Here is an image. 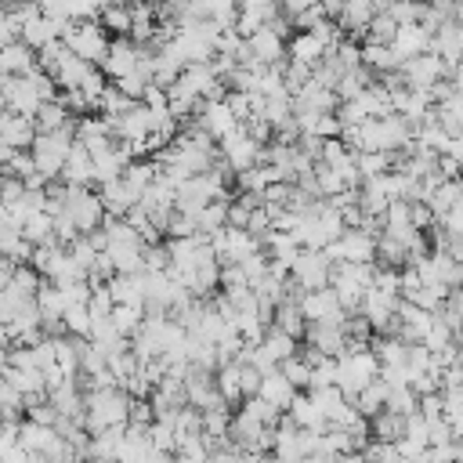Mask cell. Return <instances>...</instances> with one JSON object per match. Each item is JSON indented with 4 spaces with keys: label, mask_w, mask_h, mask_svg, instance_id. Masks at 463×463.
<instances>
[{
    "label": "cell",
    "mask_w": 463,
    "mask_h": 463,
    "mask_svg": "<svg viewBox=\"0 0 463 463\" xmlns=\"http://www.w3.org/2000/svg\"><path fill=\"white\" fill-rule=\"evenodd\" d=\"M376 369H380V362H376V354H373L369 344L365 347H347V351L336 354V376H333V383L340 387L344 398H354L376 376Z\"/></svg>",
    "instance_id": "6da1fadb"
},
{
    "label": "cell",
    "mask_w": 463,
    "mask_h": 463,
    "mask_svg": "<svg viewBox=\"0 0 463 463\" xmlns=\"http://www.w3.org/2000/svg\"><path fill=\"white\" fill-rule=\"evenodd\" d=\"M61 43L76 54V58H87V61H101L105 47H109V36L105 29L94 22V18H76V22H65L61 29Z\"/></svg>",
    "instance_id": "7a4b0ae2"
},
{
    "label": "cell",
    "mask_w": 463,
    "mask_h": 463,
    "mask_svg": "<svg viewBox=\"0 0 463 463\" xmlns=\"http://www.w3.org/2000/svg\"><path fill=\"white\" fill-rule=\"evenodd\" d=\"M210 250H213V257H217V264H242L253 250H260V242L246 232V228H232V224H224V228H217L210 239Z\"/></svg>",
    "instance_id": "3957f363"
},
{
    "label": "cell",
    "mask_w": 463,
    "mask_h": 463,
    "mask_svg": "<svg viewBox=\"0 0 463 463\" xmlns=\"http://www.w3.org/2000/svg\"><path fill=\"white\" fill-rule=\"evenodd\" d=\"M322 253L333 260H373L376 257V235H369L365 228H344L336 239H329L322 246Z\"/></svg>",
    "instance_id": "277c9868"
},
{
    "label": "cell",
    "mask_w": 463,
    "mask_h": 463,
    "mask_svg": "<svg viewBox=\"0 0 463 463\" xmlns=\"http://www.w3.org/2000/svg\"><path fill=\"white\" fill-rule=\"evenodd\" d=\"M65 213L72 217L76 232H90V228L101 224L105 206H101L98 192H90V188H83V184H65Z\"/></svg>",
    "instance_id": "5b68a950"
},
{
    "label": "cell",
    "mask_w": 463,
    "mask_h": 463,
    "mask_svg": "<svg viewBox=\"0 0 463 463\" xmlns=\"http://www.w3.org/2000/svg\"><path fill=\"white\" fill-rule=\"evenodd\" d=\"M329 257L322 250H307L300 246L289 260V279L300 286V289H318V286H329Z\"/></svg>",
    "instance_id": "8992f818"
},
{
    "label": "cell",
    "mask_w": 463,
    "mask_h": 463,
    "mask_svg": "<svg viewBox=\"0 0 463 463\" xmlns=\"http://www.w3.org/2000/svg\"><path fill=\"white\" fill-rule=\"evenodd\" d=\"M217 156L224 159V166L232 170V174H239V170H246V166H253L257 159H260V145L242 130V123L235 127V130H228L224 137H217Z\"/></svg>",
    "instance_id": "52a82bcc"
},
{
    "label": "cell",
    "mask_w": 463,
    "mask_h": 463,
    "mask_svg": "<svg viewBox=\"0 0 463 463\" xmlns=\"http://www.w3.org/2000/svg\"><path fill=\"white\" fill-rule=\"evenodd\" d=\"M297 304H300V315H304V322H344V318H347V311L340 307V300H336L333 286L304 289Z\"/></svg>",
    "instance_id": "ba28073f"
},
{
    "label": "cell",
    "mask_w": 463,
    "mask_h": 463,
    "mask_svg": "<svg viewBox=\"0 0 463 463\" xmlns=\"http://www.w3.org/2000/svg\"><path fill=\"white\" fill-rule=\"evenodd\" d=\"M398 72H402L405 87H412V90H427L430 83H438V80L445 76V61H441L434 51H420V54L405 58V61L398 65Z\"/></svg>",
    "instance_id": "9c48e42d"
},
{
    "label": "cell",
    "mask_w": 463,
    "mask_h": 463,
    "mask_svg": "<svg viewBox=\"0 0 463 463\" xmlns=\"http://www.w3.org/2000/svg\"><path fill=\"white\" fill-rule=\"evenodd\" d=\"M192 116H195V127H199L206 137H213V141L239 127V119L232 116V109L224 105V98H206V101H199Z\"/></svg>",
    "instance_id": "30bf717a"
},
{
    "label": "cell",
    "mask_w": 463,
    "mask_h": 463,
    "mask_svg": "<svg viewBox=\"0 0 463 463\" xmlns=\"http://www.w3.org/2000/svg\"><path fill=\"white\" fill-rule=\"evenodd\" d=\"M137 54H141V47L130 36H116V40H109L98 69L105 72V80H116V76H123V72H130L137 65Z\"/></svg>",
    "instance_id": "8fae6325"
},
{
    "label": "cell",
    "mask_w": 463,
    "mask_h": 463,
    "mask_svg": "<svg viewBox=\"0 0 463 463\" xmlns=\"http://www.w3.org/2000/svg\"><path fill=\"white\" fill-rule=\"evenodd\" d=\"M242 43H246V54H250L253 65H271V61H279L286 54V40L279 33H271L268 25L253 29L250 36H242Z\"/></svg>",
    "instance_id": "7c38bea8"
},
{
    "label": "cell",
    "mask_w": 463,
    "mask_h": 463,
    "mask_svg": "<svg viewBox=\"0 0 463 463\" xmlns=\"http://www.w3.org/2000/svg\"><path fill=\"white\" fill-rule=\"evenodd\" d=\"M40 90L33 87L29 76H11L7 80V90H4V109L7 112H18V116H36L40 109Z\"/></svg>",
    "instance_id": "4fadbf2b"
},
{
    "label": "cell",
    "mask_w": 463,
    "mask_h": 463,
    "mask_svg": "<svg viewBox=\"0 0 463 463\" xmlns=\"http://www.w3.org/2000/svg\"><path fill=\"white\" fill-rule=\"evenodd\" d=\"M387 47L394 51V58H398V65H402L405 58H412V54H420V51H430V33H427L420 22H409V25H398V29H394V36H391Z\"/></svg>",
    "instance_id": "5bb4252c"
},
{
    "label": "cell",
    "mask_w": 463,
    "mask_h": 463,
    "mask_svg": "<svg viewBox=\"0 0 463 463\" xmlns=\"http://www.w3.org/2000/svg\"><path fill=\"white\" fill-rule=\"evenodd\" d=\"M304 329H307V344L322 354H340L347 347L344 322H304Z\"/></svg>",
    "instance_id": "9a60e30c"
},
{
    "label": "cell",
    "mask_w": 463,
    "mask_h": 463,
    "mask_svg": "<svg viewBox=\"0 0 463 463\" xmlns=\"http://www.w3.org/2000/svg\"><path fill=\"white\" fill-rule=\"evenodd\" d=\"M61 29H65L61 18H51V14L40 11L36 18H29V22L18 29V40L36 51V47H43V43H51V40H61Z\"/></svg>",
    "instance_id": "2e32d148"
},
{
    "label": "cell",
    "mask_w": 463,
    "mask_h": 463,
    "mask_svg": "<svg viewBox=\"0 0 463 463\" xmlns=\"http://www.w3.org/2000/svg\"><path fill=\"white\" fill-rule=\"evenodd\" d=\"M58 177H61L65 184H83V188H90V184H94V166H90V152H87V148H83L80 141H72V148H69V156H65V163H61Z\"/></svg>",
    "instance_id": "e0dca14e"
},
{
    "label": "cell",
    "mask_w": 463,
    "mask_h": 463,
    "mask_svg": "<svg viewBox=\"0 0 463 463\" xmlns=\"http://www.w3.org/2000/svg\"><path fill=\"white\" fill-rule=\"evenodd\" d=\"M98 199H101V206H105V213H112V217H123L134 203H137V192L123 181V177H116V181H105L101 188H98Z\"/></svg>",
    "instance_id": "ac0fdd59"
},
{
    "label": "cell",
    "mask_w": 463,
    "mask_h": 463,
    "mask_svg": "<svg viewBox=\"0 0 463 463\" xmlns=\"http://www.w3.org/2000/svg\"><path fill=\"white\" fill-rule=\"evenodd\" d=\"M36 127H33V116H18V112H4L0 116V145L7 148H29Z\"/></svg>",
    "instance_id": "d6986e66"
},
{
    "label": "cell",
    "mask_w": 463,
    "mask_h": 463,
    "mask_svg": "<svg viewBox=\"0 0 463 463\" xmlns=\"http://www.w3.org/2000/svg\"><path fill=\"white\" fill-rule=\"evenodd\" d=\"M257 394L260 398H268L275 409H282L286 412V405H289V398L297 394V387L279 373V365L275 369H268V373H260V383H257Z\"/></svg>",
    "instance_id": "ffe728a7"
},
{
    "label": "cell",
    "mask_w": 463,
    "mask_h": 463,
    "mask_svg": "<svg viewBox=\"0 0 463 463\" xmlns=\"http://www.w3.org/2000/svg\"><path fill=\"white\" fill-rule=\"evenodd\" d=\"M33 65H36V51H33L29 43L11 40V43L0 47V72H7V76H25Z\"/></svg>",
    "instance_id": "44dd1931"
},
{
    "label": "cell",
    "mask_w": 463,
    "mask_h": 463,
    "mask_svg": "<svg viewBox=\"0 0 463 463\" xmlns=\"http://www.w3.org/2000/svg\"><path fill=\"white\" fill-rule=\"evenodd\" d=\"M33 300H36V307H40V322H54V318H61V311H65V293H61V286H54L51 279H40Z\"/></svg>",
    "instance_id": "7402d4cb"
},
{
    "label": "cell",
    "mask_w": 463,
    "mask_h": 463,
    "mask_svg": "<svg viewBox=\"0 0 463 463\" xmlns=\"http://www.w3.org/2000/svg\"><path fill=\"white\" fill-rule=\"evenodd\" d=\"M54 441V427H47V423H36V420H18V445L25 449V452H33V456H43V449Z\"/></svg>",
    "instance_id": "603a6c76"
},
{
    "label": "cell",
    "mask_w": 463,
    "mask_h": 463,
    "mask_svg": "<svg viewBox=\"0 0 463 463\" xmlns=\"http://www.w3.org/2000/svg\"><path fill=\"white\" fill-rule=\"evenodd\" d=\"M286 416H289L297 427H318V430L326 427V416H322V409L311 402V394H300V391L289 398V405H286Z\"/></svg>",
    "instance_id": "cb8c5ba5"
},
{
    "label": "cell",
    "mask_w": 463,
    "mask_h": 463,
    "mask_svg": "<svg viewBox=\"0 0 463 463\" xmlns=\"http://www.w3.org/2000/svg\"><path fill=\"white\" fill-rule=\"evenodd\" d=\"M94 22L105 29V33H116V36H127L130 33V7L127 4H112V0H105L101 7H98V14H94Z\"/></svg>",
    "instance_id": "d4e9b609"
},
{
    "label": "cell",
    "mask_w": 463,
    "mask_h": 463,
    "mask_svg": "<svg viewBox=\"0 0 463 463\" xmlns=\"http://www.w3.org/2000/svg\"><path fill=\"white\" fill-rule=\"evenodd\" d=\"M213 387H217V394H221L228 405H239V402H242V383H239V358H235V362H224V365H217V373H213Z\"/></svg>",
    "instance_id": "484cf974"
},
{
    "label": "cell",
    "mask_w": 463,
    "mask_h": 463,
    "mask_svg": "<svg viewBox=\"0 0 463 463\" xmlns=\"http://www.w3.org/2000/svg\"><path fill=\"white\" fill-rule=\"evenodd\" d=\"M383 398H387V383H383L380 376H373V380H369V383L351 398V405L358 409V416H365V420H369V416H376V412L383 409Z\"/></svg>",
    "instance_id": "4316f807"
},
{
    "label": "cell",
    "mask_w": 463,
    "mask_h": 463,
    "mask_svg": "<svg viewBox=\"0 0 463 463\" xmlns=\"http://www.w3.org/2000/svg\"><path fill=\"white\" fill-rule=\"evenodd\" d=\"M322 54H326V47H322L307 29L293 33V40H289V47H286V58H293V61H300V65H315Z\"/></svg>",
    "instance_id": "83f0119b"
},
{
    "label": "cell",
    "mask_w": 463,
    "mask_h": 463,
    "mask_svg": "<svg viewBox=\"0 0 463 463\" xmlns=\"http://www.w3.org/2000/svg\"><path fill=\"white\" fill-rule=\"evenodd\" d=\"M358 58H362V65H365L373 76H380V72H387V69H398V58H394V51H391L387 43H362V47H358Z\"/></svg>",
    "instance_id": "f1b7e54d"
},
{
    "label": "cell",
    "mask_w": 463,
    "mask_h": 463,
    "mask_svg": "<svg viewBox=\"0 0 463 463\" xmlns=\"http://www.w3.org/2000/svg\"><path fill=\"white\" fill-rule=\"evenodd\" d=\"M275 362H282V358H289V354H297V336H289L286 329H279V326H268L264 333H260V340H257Z\"/></svg>",
    "instance_id": "f546056e"
},
{
    "label": "cell",
    "mask_w": 463,
    "mask_h": 463,
    "mask_svg": "<svg viewBox=\"0 0 463 463\" xmlns=\"http://www.w3.org/2000/svg\"><path fill=\"white\" fill-rule=\"evenodd\" d=\"M402 427H405V416H398L391 409H380L376 416H369V438H376V441H398Z\"/></svg>",
    "instance_id": "4dcf8cb0"
},
{
    "label": "cell",
    "mask_w": 463,
    "mask_h": 463,
    "mask_svg": "<svg viewBox=\"0 0 463 463\" xmlns=\"http://www.w3.org/2000/svg\"><path fill=\"white\" fill-rule=\"evenodd\" d=\"M224 213H228V199H210V203L195 213V235L210 239L217 228H224Z\"/></svg>",
    "instance_id": "1f68e13d"
},
{
    "label": "cell",
    "mask_w": 463,
    "mask_h": 463,
    "mask_svg": "<svg viewBox=\"0 0 463 463\" xmlns=\"http://www.w3.org/2000/svg\"><path fill=\"white\" fill-rule=\"evenodd\" d=\"M134 105H137V101L127 98L116 83H105L101 94H98V101H94V109H101V116H123V112H130Z\"/></svg>",
    "instance_id": "d6a6232c"
},
{
    "label": "cell",
    "mask_w": 463,
    "mask_h": 463,
    "mask_svg": "<svg viewBox=\"0 0 463 463\" xmlns=\"http://www.w3.org/2000/svg\"><path fill=\"white\" fill-rule=\"evenodd\" d=\"M373 260H380L387 268H402V264H409V250H405V242H398L387 232H380L376 235V257Z\"/></svg>",
    "instance_id": "836d02e7"
},
{
    "label": "cell",
    "mask_w": 463,
    "mask_h": 463,
    "mask_svg": "<svg viewBox=\"0 0 463 463\" xmlns=\"http://www.w3.org/2000/svg\"><path fill=\"white\" fill-rule=\"evenodd\" d=\"M69 116H72V112H65V105H61L58 98H51V101H40V109H36V116H33V127H36V130H54V127H61Z\"/></svg>",
    "instance_id": "e575fe53"
},
{
    "label": "cell",
    "mask_w": 463,
    "mask_h": 463,
    "mask_svg": "<svg viewBox=\"0 0 463 463\" xmlns=\"http://www.w3.org/2000/svg\"><path fill=\"white\" fill-rule=\"evenodd\" d=\"M416 402H420V394H416L409 383H398V387H387L383 409H391V412H398V416H409V412H416Z\"/></svg>",
    "instance_id": "d590c367"
},
{
    "label": "cell",
    "mask_w": 463,
    "mask_h": 463,
    "mask_svg": "<svg viewBox=\"0 0 463 463\" xmlns=\"http://www.w3.org/2000/svg\"><path fill=\"white\" fill-rule=\"evenodd\" d=\"M22 235H25L33 246H40V242L54 239V232H51V213H43V210H33V213L22 221Z\"/></svg>",
    "instance_id": "8d00e7d4"
},
{
    "label": "cell",
    "mask_w": 463,
    "mask_h": 463,
    "mask_svg": "<svg viewBox=\"0 0 463 463\" xmlns=\"http://www.w3.org/2000/svg\"><path fill=\"white\" fill-rule=\"evenodd\" d=\"M141 315H145V307H137V304H112V311H109L112 326H116L123 336L137 333V326H141Z\"/></svg>",
    "instance_id": "74e56055"
},
{
    "label": "cell",
    "mask_w": 463,
    "mask_h": 463,
    "mask_svg": "<svg viewBox=\"0 0 463 463\" xmlns=\"http://www.w3.org/2000/svg\"><path fill=\"white\" fill-rule=\"evenodd\" d=\"M61 326H65L69 336H87L90 333V311H87V304H65Z\"/></svg>",
    "instance_id": "f35d334b"
},
{
    "label": "cell",
    "mask_w": 463,
    "mask_h": 463,
    "mask_svg": "<svg viewBox=\"0 0 463 463\" xmlns=\"http://www.w3.org/2000/svg\"><path fill=\"white\" fill-rule=\"evenodd\" d=\"M279 373H282V376H286V380H289V383L300 391V387H307V373H311V362H307V358L297 351V354H289V358H282V362H279Z\"/></svg>",
    "instance_id": "ab89813d"
},
{
    "label": "cell",
    "mask_w": 463,
    "mask_h": 463,
    "mask_svg": "<svg viewBox=\"0 0 463 463\" xmlns=\"http://www.w3.org/2000/svg\"><path fill=\"white\" fill-rule=\"evenodd\" d=\"M239 409H246L253 420H260L264 427H275L279 423V416H282V409H275L268 398H260V394H250V398H242V405Z\"/></svg>",
    "instance_id": "60d3db41"
},
{
    "label": "cell",
    "mask_w": 463,
    "mask_h": 463,
    "mask_svg": "<svg viewBox=\"0 0 463 463\" xmlns=\"http://www.w3.org/2000/svg\"><path fill=\"white\" fill-rule=\"evenodd\" d=\"M398 25H409V22H420V14H423V0H387V7H383Z\"/></svg>",
    "instance_id": "b9f144b4"
},
{
    "label": "cell",
    "mask_w": 463,
    "mask_h": 463,
    "mask_svg": "<svg viewBox=\"0 0 463 463\" xmlns=\"http://www.w3.org/2000/svg\"><path fill=\"white\" fill-rule=\"evenodd\" d=\"M112 293H109V286L105 282H90V297H87V311H90V318H101V315H109L112 311Z\"/></svg>",
    "instance_id": "7bdbcfd3"
},
{
    "label": "cell",
    "mask_w": 463,
    "mask_h": 463,
    "mask_svg": "<svg viewBox=\"0 0 463 463\" xmlns=\"http://www.w3.org/2000/svg\"><path fill=\"white\" fill-rule=\"evenodd\" d=\"M109 83H116L127 98H134V101H141V94H145V87H148V80L137 72V69H130V72H123V76H116V80H109Z\"/></svg>",
    "instance_id": "ee69618b"
},
{
    "label": "cell",
    "mask_w": 463,
    "mask_h": 463,
    "mask_svg": "<svg viewBox=\"0 0 463 463\" xmlns=\"http://www.w3.org/2000/svg\"><path fill=\"white\" fill-rule=\"evenodd\" d=\"M141 260H145V271H166L170 253H166V246L148 242V246H145V253H141Z\"/></svg>",
    "instance_id": "f6af8a7d"
},
{
    "label": "cell",
    "mask_w": 463,
    "mask_h": 463,
    "mask_svg": "<svg viewBox=\"0 0 463 463\" xmlns=\"http://www.w3.org/2000/svg\"><path fill=\"white\" fill-rule=\"evenodd\" d=\"M250 210H253V206H246L242 199H232V203H228V213H224V224H232V228H246Z\"/></svg>",
    "instance_id": "bcb514c9"
},
{
    "label": "cell",
    "mask_w": 463,
    "mask_h": 463,
    "mask_svg": "<svg viewBox=\"0 0 463 463\" xmlns=\"http://www.w3.org/2000/svg\"><path fill=\"white\" fill-rule=\"evenodd\" d=\"M25 416H29V420H36V423H47V427H54V420H58V409H54V405L43 398V402L29 405V409H25Z\"/></svg>",
    "instance_id": "7dc6e473"
},
{
    "label": "cell",
    "mask_w": 463,
    "mask_h": 463,
    "mask_svg": "<svg viewBox=\"0 0 463 463\" xmlns=\"http://www.w3.org/2000/svg\"><path fill=\"white\" fill-rule=\"evenodd\" d=\"M0 4H11V0H0Z\"/></svg>",
    "instance_id": "c3c4849f"
},
{
    "label": "cell",
    "mask_w": 463,
    "mask_h": 463,
    "mask_svg": "<svg viewBox=\"0 0 463 463\" xmlns=\"http://www.w3.org/2000/svg\"><path fill=\"white\" fill-rule=\"evenodd\" d=\"M0 116H4V109H0Z\"/></svg>",
    "instance_id": "681fc988"
}]
</instances>
